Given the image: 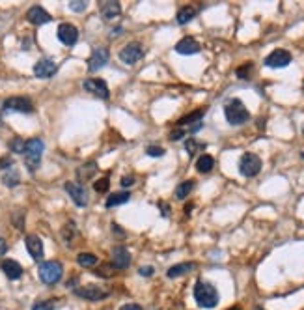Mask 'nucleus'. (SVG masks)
<instances>
[{"mask_svg":"<svg viewBox=\"0 0 304 310\" xmlns=\"http://www.w3.org/2000/svg\"><path fill=\"white\" fill-rule=\"evenodd\" d=\"M219 292L211 282L198 280L194 286V301L198 303L200 309H215L219 305Z\"/></svg>","mask_w":304,"mask_h":310,"instance_id":"1","label":"nucleus"},{"mask_svg":"<svg viewBox=\"0 0 304 310\" xmlns=\"http://www.w3.org/2000/svg\"><path fill=\"white\" fill-rule=\"evenodd\" d=\"M45 150V144L41 139H30L24 144V164L30 172H36L41 164V154Z\"/></svg>","mask_w":304,"mask_h":310,"instance_id":"2","label":"nucleus"},{"mask_svg":"<svg viewBox=\"0 0 304 310\" xmlns=\"http://www.w3.org/2000/svg\"><path fill=\"white\" fill-rule=\"evenodd\" d=\"M224 116L229 125H243L250 120V112L241 99H229L224 107Z\"/></svg>","mask_w":304,"mask_h":310,"instance_id":"3","label":"nucleus"},{"mask_svg":"<svg viewBox=\"0 0 304 310\" xmlns=\"http://www.w3.org/2000/svg\"><path fill=\"white\" fill-rule=\"evenodd\" d=\"M62 275H64V267L56 260L43 262V264L39 265V279H41V282H45V284H56V282H60Z\"/></svg>","mask_w":304,"mask_h":310,"instance_id":"4","label":"nucleus"},{"mask_svg":"<svg viewBox=\"0 0 304 310\" xmlns=\"http://www.w3.org/2000/svg\"><path fill=\"white\" fill-rule=\"evenodd\" d=\"M259 170H261V159H259V155L256 154H244L241 157V161H239V172H241V176L244 178H254V176H258Z\"/></svg>","mask_w":304,"mask_h":310,"instance_id":"5","label":"nucleus"},{"mask_svg":"<svg viewBox=\"0 0 304 310\" xmlns=\"http://www.w3.org/2000/svg\"><path fill=\"white\" fill-rule=\"evenodd\" d=\"M142 58H144V47L140 45L138 41L127 43V45L120 51V60H122L123 64H127V66H135V64H137L138 60H142Z\"/></svg>","mask_w":304,"mask_h":310,"instance_id":"6","label":"nucleus"},{"mask_svg":"<svg viewBox=\"0 0 304 310\" xmlns=\"http://www.w3.org/2000/svg\"><path fill=\"white\" fill-rule=\"evenodd\" d=\"M291 53L286 51V49H274L271 55L265 58V66L267 68H273V70H280V68H288L291 64Z\"/></svg>","mask_w":304,"mask_h":310,"instance_id":"7","label":"nucleus"},{"mask_svg":"<svg viewBox=\"0 0 304 310\" xmlns=\"http://www.w3.org/2000/svg\"><path fill=\"white\" fill-rule=\"evenodd\" d=\"M2 109L6 112H23V114H30L34 112V105L28 97H9L4 101Z\"/></svg>","mask_w":304,"mask_h":310,"instance_id":"8","label":"nucleus"},{"mask_svg":"<svg viewBox=\"0 0 304 310\" xmlns=\"http://www.w3.org/2000/svg\"><path fill=\"white\" fill-rule=\"evenodd\" d=\"M64 189H66V193L73 198V202H75L78 208H86V206H88V191H86L80 183L68 181V183L64 185Z\"/></svg>","mask_w":304,"mask_h":310,"instance_id":"9","label":"nucleus"},{"mask_svg":"<svg viewBox=\"0 0 304 310\" xmlns=\"http://www.w3.org/2000/svg\"><path fill=\"white\" fill-rule=\"evenodd\" d=\"M82 86L86 92L93 93L95 97H101V99H108V95H110L107 82L103 78H86Z\"/></svg>","mask_w":304,"mask_h":310,"instance_id":"10","label":"nucleus"},{"mask_svg":"<svg viewBox=\"0 0 304 310\" xmlns=\"http://www.w3.org/2000/svg\"><path fill=\"white\" fill-rule=\"evenodd\" d=\"M58 71V66L51 58H41L34 64V75L38 78H51Z\"/></svg>","mask_w":304,"mask_h":310,"instance_id":"11","label":"nucleus"},{"mask_svg":"<svg viewBox=\"0 0 304 310\" xmlns=\"http://www.w3.org/2000/svg\"><path fill=\"white\" fill-rule=\"evenodd\" d=\"M75 295L82 297V299H86V301H101V299H107L108 292H107V290H103V288L93 286V284H91V286L76 288Z\"/></svg>","mask_w":304,"mask_h":310,"instance_id":"12","label":"nucleus"},{"mask_svg":"<svg viewBox=\"0 0 304 310\" xmlns=\"http://www.w3.org/2000/svg\"><path fill=\"white\" fill-rule=\"evenodd\" d=\"M58 39H60L64 45L68 47H73L76 43V39H78V30H76V26H73L71 23H62L58 26Z\"/></svg>","mask_w":304,"mask_h":310,"instance_id":"13","label":"nucleus"},{"mask_svg":"<svg viewBox=\"0 0 304 310\" xmlns=\"http://www.w3.org/2000/svg\"><path fill=\"white\" fill-rule=\"evenodd\" d=\"M24 243H26V250L32 256V260L41 262L43 260V241H41V237L36 233H30V235H26Z\"/></svg>","mask_w":304,"mask_h":310,"instance_id":"14","label":"nucleus"},{"mask_svg":"<svg viewBox=\"0 0 304 310\" xmlns=\"http://www.w3.org/2000/svg\"><path fill=\"white\" fill-rule=\"evenodd\" d=\"M108 64V51L105 47H97L93 49L90 60H88V70L93 73V71H99L101 68H105Z\"/></svg>","mask_w":304,"mask_h":310,"instance_id":"15","label":"nucleus"},{"mask_svg":"<svg viewBox=\"0 0 304 310\" xmlns=\"http://www.w3.org/2000/svg\"><path fill=\"white\" fill-rule=\"evenodd\" d=\"M175 53H177V55H185V56L198 55V53H200V43H198L194 38H189V36H187V38H183L177 41Z\"/></svg>","mask_w":304,"mask_h":310,"instance_id":"16","label":"nucleus"},{"mask_svg":"<svg viewBox=\"0 0 304 310\" xmlns=\"http://www.w3.org/2000/svg\"><path fill=\"white\" fill-rule=\"evenodd\" d=\"M26 19H28V23L36 24V26H41V24L51 23V15H49V11H45L41 6H32V8L26 11Z\"/></svg>","mask_w":304,"mask_h":310,"instance_id":"17","label":"nucleus"},{"mask_svg":"<svg viewBox=\"0 0 304 310\" xmlns=\"http://www.w3.org/2000/svg\"><path fill=\"white\" fill-rule=\"evenodd\" d=\"M131 264V254L125 247H114L112 250V265L114 269H127Z\"/></svg>","mask_w":304,"mask_h":310,"instance_id":"18","label":"nucleus"},{"mask_svg":"<svg viewBox=\"0 0 304 310\" xmlns=\"http://www.w3.org/2000/svg\"><path fill=\"white\" fill-rule=\"evenodd\" d=\"M101 17L105 21H114L116 17L122 13V6L120 2H114V0H108V2H101Z\"/></svg>","mask_w":304,"mask_h":310,"instance_id":"19","label":"nucleus"},{"mask_svg":"<svg viewBox=\"0 0 304 310\" xmlns=\"http://www.w3.org/2000/svg\"><path fill=\"white\" fill-rule=\"evenodd\" d=\"M2 271H4V275H6L9 280H17V279H21V275H23V267H21V264L15 262V260H4V262H2Z\"/></svg>","mask_w":304,"mask_h":310,"instance_id":"20","label":"nucleus"},{"mask_svg":"<svg viewBox=\"0 0 304 310\" xmlns=\"http://www.w3.org/2000/svg\"><path fill=\"white\" fill-rule=\"evenodd\" d=\"M204 114H206V109H198L196 112H190V114H187V116H183L181 120H177V127H181V129H187L189 125L192 124H200V120L204 118Z\"/></svg>","mask_w":304,"mask_h":310,"instance_id":"21","label":"nucleus"},{"mask_svg":"<svg viewBox=\"0 0 304 310\" xmlns=\"http://www.w3.org/2000/svg\"><path fill=\"white\" fill-rule=\"evenodd\" d=\"M196 265L192 264V262H185V264H177V265H172L170 269H168V279H177V277H183V275H187L194 269Z\"/></svg>","mask_w":304,"mask_h":310,"instance_id":"22","label":"nucleus"},{"mask_svg":"<svg viewBox=\"0 0 304 310\" xmlns=\"http://www.w3.org/2000/svg\"><path fill=\"white\" fill-rule=\"evenodd\" d=\"M95 172H97V163L90 161V163L82 164V166L76 170V178L80 179V181H88V179H91L95 176Z\"/></svg>","mask_w":304,"mask_h":310,"instance_id":"23","label":"nucleus"},{"mask_svg":"<svg viewBox=\"0 0 304 310\" xmlns=\"http://www.w3.org/2000/svg\"><path fill=\"white\" fill-rule=\"evenodd\" d=\"M129 200H131V193H127V191H122V193L110 194V196L107 198V202H105V206H107V208H116V206L127 204Z\"/></svg>","mask_w":304,"mask_h":310,"instance_id":"24","label":"nucleus"},{"mask_svg":"<svg viewBox=\"0 0 304 310\" xmlns=\"http://www.w3.org/2000/svg\"><path fill=\"white\" fill-rule=\"evenodd\" d=\"M213 166H215V159L211 157V155H200L198 157V161H196V168L200 174H207V172H211L213 170Z\"/></svg>","mask_w":304,"mask_h":310,"instance_id":"25","label":"nucleus"},{"mask_svg":"<svg viewBox=\"0 0 304 310\" xmlns=\"http://www.w3.org/2000/svg\"><path fill=\"white\" fill-rule=\"evenodd\" d=\"M196 8L194 6H183L179 11H177V24H187V23H190L194 17H196Z\"/></svg>","mask_w":304,"mask_h":310,"instance_id":"26","label":"nucleus"},{"mask_svg":"<svg viewBox=\"0 0 304 310\" xmlns=\"http://www.w3.org/2000/svg\"><path fill=\"white\" fill-rule=\"evenodd\" d=\"M192 189H194V181H192V179L181 181L179 185L175 187V191H174L175 198H177V200H185V198H187V196L192 193Z\"/></svg>","mask_w":304,"mask_h":310,"instance_id":"27","label":"nucleus"},{"mask_svg":"<svg viewBox=\"0 0 304 310\" xmlns=\"http://www.w3.org/2000/svg\"><path fill=\"white\" fill-rule=\"evenodd\" d=\"M2 181H4V185L8 187H15L19 185V181H21V176H19V172H17V168H8V170L4 172V176H2Z\"/></svg>","mask_w":304,"mask_h":310,"instance_id":"28","label":"nucleus"},{"mask_svg":"<svg viewBox=\"0 0 304 310\" xmlns=\"http://www.w3.org/2000/svg\"><path fill=\"white\" fill-rule=\"evenodd\" d=\"M76 262L82 267H93V265H97V256L91 254V252H80L76 256Z\"/></svg>","mask_w":304,"mask_h":310,"instance_id":"29","label":"nucleus"},{"mask_svg":"<svg viewBox=\"0 0 304 310\" xmlns=\"http://www.w3.org/2000/svg\"><path fill=\"white\" fill-rule=\"evenodd\" d=\"M252 70H254V66H252V62H246V64H243L241 68H237V71H235V75L241 80H248L250 78V73H252Z\"/></svg>","mask_w":304,"mask_h":310,"instance_id":"30","label":"nucleus"},{"mask_svg":"<svg viewBox=\"0 0 304 310\" xmlns=\"http://www.w3.org/2000/svg\"><path fill=\"white\" fill-rule=\"evenodd\" d=\"M112 273H114V265H101L99 269H95L93 275L103 277V279H108V277H112Z\"/></svg>","mask_w":304,"mask_h":310,"instance_id":"31","label":"nucleus"},{"mask_svg":"<svg viewBox=\"0 0 304 310\" xmlns=\"http://www.w3.org/2000/svg\"><path fill=\"white\" fill-rule=\"evenodd\" d=\"M198 148H204L202 144H198L196 139H187V142H185V150H187V154L192 157V155L198 152Z\"/></svg>","mask_w":304,"mask_h":310,"instance_id":"32","label":"nucleus"},{"mask_svg":"<svg viewBox=\"0 0 304 310\" xmlns=\"http://www.w3.org/2000/svg\"><path fill=\"white\" fill-rule=\"evenodd\" d=\"M86 8H88V2H84V0H71V2H69V9H73L76 13L86 11Z\"/></svg>","mask_w":304,"mask_h":310,"instance_id":"33","label":"nucleus"},{"mask_svg":"<svg viewBox=\"0 0 304 310\" xmlns=\"http://www.w3.org/2000/svg\"><path fill=\"white\" fill-rule=\"evenodd\" d=\"M108 187H110V183H108V178H101V179H97V181L93 183V189H95L97 193H107Z\"/></svg>","mask_w":304,"mask_h":310,"instance_id":"34","label":"nucleus"},{"mask_svg":"<svg viewBox=\"0 0 304 310\" xmlns=\"http://www.w3.org/2000/svg\"><path fill=\"white\" fill-rule=\"evenodd\" d=\"M32 310H54V301H38L32 305Z\"/></svg>","mask_w":304,"mask_h":310,"instance_id":"35","label":"nucleus"},{"mask_svg":"<svg viewBox=\"0 0 304 310\" xmlns=\"http://www.w3.org/2000/svg\"><path fill=\"white\" fill-rule=\"evenodd\" d=\"M24 144H26L24 140L13 139V142L9 144V148H11V152H13V154H23V152H24Z\"/></svg>","mask_w":304,"mask_h":310,"instance_id":"36","label":"nucleus"},{"mask_svg":"<svg viewBox=\"0 0 304 310\" xmlns=\"http://www.w3.org/2000/svg\"><path fill=\"white\" fill-rule=\"evenodd\" d=\"M146 154L150 155V157H162V155H164V148H159V146H148V150H146Z\"/></svg>","mask_w":304,"mask_h":310,"instance_id":"37","label":"nucleus"},{"mask_svg":"<svg viewBox=\"0 0 304 310\" xmlns=\"http://www.w3.org/2000/svg\"><path fill=\"white\" fill-rule=\"evenodd\" d=\"M13 166V159L11 157H4V159H0V170H8Z\"/></svg>","mask_w":304,"mask_h":310,"instance_id":"38","label":"nucleus"},{"mask_svg":"<svg viewBox=\"0 0 304 310\" xmlns=\"http://www.w3.org/2000/svg\"><path fill=\"white\" fill-rule=\"evenodd\" d=\"M185 135H187V129H181V127H177L175 131L170 133V139H172V140H179V139H183Z\"/></svg>","mask_w":304,"mask_h":310,"instance_id":"39","label":"nucleus"},{"mask_svg":"<svg viewBox=\"0 0 304 310\" xmlns=\"http://www.w3.org/2000/svg\"><path fill=\"white\" fill-rule=\"evenodd\" d=\"M153 271H155V269H153L152 265H146V267H140V269H138L140 277H152Z\"/></svg>","mask_w":304,"mask_h":310,"instance_id":"40","label":"nucleus"},{"mask_svg":"<svg viewBox=\"0 0 304 310\" xmlns=\"http://www.w3.org/2000/svg\"><path fill=\"white\" fill-rule=\"evenodd\" d=\"M120 310H144L140 305H137V303H129V305H123Z\"/></svg>","mask_w":304,"mask_h":310,"instance_id":"41","label":"nucleus"},{"mask_svg":"<svg viewBox=\"0 0 304 310\" xmlns=\"http://www.w3.org/2000/svg\"><path fill=\"white\" fill-rule=\"evenodd\" d=\"M122 185L123 187H131V185H135V176H125V178H122Z\"/></svg>","mask_w":304,"mask_h":310,"instance_id":"42","label":"nucleus"},{"mask_svg":"<svg viewBox=\"0 0 304 310\" xmlns=\"http://www.w3.org/2000/svg\"><path fill=\"white\" fill-rule=\"evenodd\" d=\"M8 252V243H6V239H2L0 237V258Z\"/></svg>","mask_w":304,"mask_h":310,"instance_id":"43","label":"nucleus"},{"mask_svg":"<svg viewBox=\"0 0 304 310\" xmlns=\"http://www.w3.org/2000/svg\"><path fill=\"white\" fill-rule=\"evenodd\" d=\"M160 210H162V217H168V206L166 204H160Z\"/></svg>","mask_w":304,"mask_h":310,"instance_id":"44","label":"nucleus"},{"mask_svg":"<svg viewBox=\"0 0 304 310\" xmlns=\"http://www.w3.org/2000/svg\"><path fill=\"white\" fill-rule=\"evenodd\" d=\"M228 310H241V307H231V309H228Z\"/></svg>","mask_w":304,"mask_h":310,"instance_id":"45","label":"nucleus"},{"mask_svg":"<svg viewBox=\"0 0 304 310\" xmlns=\"http://www.w3.org/2000/svg\"><path fill=\"white\" fill-rule=\"evenodd\" d=\"M254 310H263V309H261V307H256V309H254Z\"/></svg>","mask_w":304,"mask_h":310,"instance_id":"46","label":"nucleus"}]
</instances>
